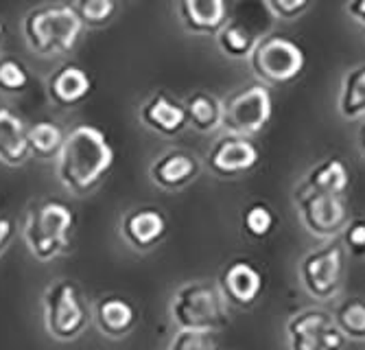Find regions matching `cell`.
I'll use <instances>...</instances> for the list:
<instances>
[{
    "instance_id": "6da1fadb",
    "label": "cell",
    "mask_w": 365,
    "mask_h": 350,
    "mask_svg": "<svg viewBox=\"0 0 365 350\" xmlns=\"http://www.w3.org/2000/svg\"><path fill=\"white\" fill-rule=\"evenodd\" d=\"M114 165L108 136L94 125H77L66 134L57 153V177L73 195H90Z\"/></svg>"
},
{
    "instance_id": "7a4b0ae2",
    "label": "cell",
    "mask_w": 365,
    "mask_h": 350,
    "mask_svg": "<svg viewBox=\"0 0 365 350\" xmlns=\"http://www.w3.org/2000/svg\"><path fill=\"white\" fill-rule=\"evenodd\" d=\"M75 228V212L59 200L33 204L22 219V239L33 259L40 263L55 261L68 249Z\"/></svg>"
},
{
    "instance_id": "3957f363",
    "label": "cell",
    "mask_w": 365,
    "mask_h": 350,
    "mask_svg": "<svg viewBox=\"0 0 365 350\" xmlns=\"http://www.w3.org/2000/svg\"><path fill=\"white\" fill-rule=\"evenodd\" d=\"M83 24L73 5L55 3L31 9L22 20V34L29 48L40 57L71 53L81 36Z\"/></svg>"
},
{
    "instance_id": "277c9868",
    "label": "cell",
    "mask_w": 365,
    "mask_h": 350,
    "mask_svg": "<svg viewBox=\"0 0 365 350\" xmlns=\"http://www.w3.org/2000/svg\"><path fill=\"white\" fill-rule=\"evenodd\" d=\"M171 320L178 329L221 331L230 324V302L217 282L190 280L171 296Z\"/></svg>"
},
{
    "instance_id": "5b68a950",
    "label": "cell",
    "mask_w": 365,
    "mask_h": 350,
    "mask_svg": "<svg viewBox=\"0 0 365 350\" xmlns=\"http://www.w3.org/2000/svg\"><path fill=\"white\" fill-rule=\"evenodd\" d=\"M247 61L260 83L287 86L300 79L307 71V51L287 36L267 34L260 36Z\"/></svg>"
},
{
    "instance_id": "8992f818",
    "label": "cell",
    "mask_w": 365,
    "mask_h": 350,
    "mask_svg": "<svg viewBox=\"0 0 365 350\" xmlns=\"http://www.w3.org/2000/svg\"><path fill=\"white\" fill-rule=\"evenodd\" d=\"M42 311L44 329L57 341H75L92 320L79 287L66 278L53 280L46 287L42 296Z\"/></svg>"
},
{
    "instance_id": "52a82bcc",
    "label": "cell",
    "mask_w": 365,
    "mask_h": 350,
    "mask_svg": "<svg viewBox=\"0 0 365 350\" xmlns=\"http://www.w3.org/2000/svg\"><path fill=\"white\" fill-rule=\"evenodd\" d=\"M346 274V247L339 237L326 239V245L311 249L297 265V276L304 292L317 302L333 300Z\"/></svg>"
},
{
    "instance_id": "ba28073f",
    "label": "cell",
    "mask_w": 365,
    "mask_h": 350,
    "mask_svg": "<svg viewBox=\"0 0 365 350\" xmlns=\"http://www.w3.org/2000/svg\"><path fill=\"white\" fill-rule=\"evenodd\" d=\"M274 116V97L269 86L250 83L239 88L223 99V123L221 130L241 136H258Z\"/></svg>"
},
{
    "instance_id": "9c48e42d",
    "label": "cell",
    "mask_w": 365,
    "mask_h": 350,
    "mask_svg": "<svg viewBox=\"0 0 365 350\" xmlns=\"http://www.w3.org/2000/svg\"><path fill=\"white\" fill-rule=\"evenodd\" d=\"M293 200L302 226L307 228L309 235L317 239L339 237L350 219V210L344 195L322 193V190L300 184L295 188Z\"/></svg>"
},
{
    "instance_id": "30bf717a",
    "label": "cell",
    "mask_w": 365,
    "mask_h": 350,
    "mask_svg": "<svg viewBox=\"0 0 365 350\" xmlns=\"http://www.w3.org/2000/svg\"><path fill=\"white\" fill-rule=\"evenodd\" d=\"M287 341L291 350H337L350 339L337 326L333 313L311 307L289 317Z\"/></svg>"
},
{
    "instance_id": "8fae6325",
    "label": "cell",
    "mask_w": 365,
    "mask_h": 350,
    "mask_svg": "<svg viewBox=\"0 0 365 350\" xmlns=\"http://www.w3.org/2000/svg\"><path fill=\"white\" fill-rule=\"evenodd\" d=\"M260 160L258 145L250 136L223 132L208 149L206 165L217 177H239L256 169Z\"/></svg>"
},
{
    "instance_id": "7c38bea8",
    "label": "cell",
    "mask_w": 365,
    "mask_h": 350,
    "mask_svg": "<svg viewBox=\"0 0 365 350\" xmlns=\"http://www.w3.org/2000/svg\"><path fill=\"white\" fill-rule=\"evenodd\" d=\"M167 217L160 208L140 206L131 208L120 217V237L136 252H147L155 247L167 235Z\"/></svg>"
},
{
    "instance_id": "4fadbf2b",
    "label": "cell",
    "mask_w": 365,
    "mask_h": 350,
    "mask_svg": "<svg viewBox=\"0 0 365 350\" xmlns=\"http://www.w3.org/2000/svg\"><path fill=\"white\" fill-rule=\"evenodd\" d=\"M217 284L221 287L225 300L230 304H237V307H252L262 289H264V278L260 274V269L245 261V259H239V261H232L223 267Z\"/></svg>"
},
{
    "instance_id": "5bb4252c",
    "label": "cell",
    "mask_w": 365,
    "mask_h": 350,
    "mask_svg": "<svg viewBox=\"0 0 365 350\" xmlns=\"http://www.w3.org/2000/svg\"><path fill=\"white\" fill-rule=\"evenodd\" d=\"M138 118L147 130H151L160 136H167V138L182 134L188 127L184 103L173 99L171 94L164 90L151 94V97L143 103Z\"/></svg>"
},
{
    "instance_id": "9a60e30c",
    "label": "cell",
    "mask_w": 365,
    "mask_h": 350,
    "mask_svg": "<svg viewBox=\"0 0 365 350\" xmlns=\"http://www.w3.org/2000/svg\"><path fill=\"white\" fill-rule=\"evenodd\" d=\"M199 175L197 158L184 149H169L158 155L149 167V180L167 193L186 188Z\"/></svg>"
},
{
    "instance_id": "2e32d148",
    "label": "cell",
    "mask_w": 365,
    "mask_h": 350,
    "mask_svg": "<svg viewBox=\"0 0 365 350\" xmlns=\"http://www.w3.org/2000/svg\"><path fill=\"white\" fill-rule=\"evenodd\" d=\"M92 320L101 335L110 339H123L136 329L138 313L134 304L120 296H103L92 309Z\"/></svg>"
},
{
    "instance_id": "e0dca14e",
    "label": "cell",
    "mask_w": 365,
    "mask_h": 350,
    "mask_svg": "<svg viewBox=\"0 0 365 350\" xmlns=\"http://www.w3.org/2000/svg\"><path fill=\"white\" fill-rule=\"evenodd\" d=\"M92 92L90 75L79 68L77 63H63L46 81L48 99L59 108H77Z\"/></svg>"
},
{
    "instance_id": "ac0fdd59",
    "label": "cell",
    "mask_w": 365,
    "mask_h": 350,
    "mask_svg": "<svg viewBox=\"0 0 365 350\" xmlns=\"http://www.w3.org/2000/svg\"><path fill=\"white\" fill-rule=\"evenodd\" d=\"M178 16L195 36H217L227 20V0H178Z\"/></svg>"
},
{
    "instance_id": "d6986e66",
    "label": "cell",
    "mask_w": 365,
    "mask_h": 350,
    "mask_svg": "<svg viewBox=\"0 0 365 350\" xmlns=\"http://www.w3.org/2000/svg\"><path fill=\"white\" fill-rule=\"evenodd\" d=\"M26 125L7 105H0V163L7 167H20L29 160Z\"/></svg>"
},
{
    "instance_id": "ffe728a7",
    "label": "cell",
    "mask_w": 365,
    "mask_h": 350,
    "mask_svg": "<svg viewBox=\"0 0 365 350\" xmlns=\"http://www.w3.org/2000/svg\"><path fill=\"white\" fill-rule=\"evenodd\" d=\"M188 125L199 134H215L223 123V101L204 90L188 94L184 101Z\"/></svg>"
},
{
    "instance_id": "44dd1931",
    "label": "cell",
    "mask_w": 365,
    "mask_h": 350,
    "mask_svg": "<svg viewBox=\"0 0 365 350\" xmlns=\"http://www.w3.org/2000/svg\"><path fill=\"white\" fill-rule=\"evenodd\" d=\"M302 184L309 188L322 190V193L346 195V190L350 186V169L346 160H341L337 155H330L309 169Z\"/></svg>"
},
{
    "instance_id": "7402d4cb",
    "label": "cell",
    "mask_w": 365,
    "mask_h": 350,
    "mask_svg": "<svg viewBox=\"0 0 365 350\" xmlns=\"http://www.w3.org/2000/svg\"><path fill=\"white\" fill-rule=\"evenodd\" d=\"M258 40L260 31L239 18L225 20V24L217 31V46L230 59H247Z\"/></svg>"
},
{
    "instance_id": "603a6c76",
    "label": "cell",
    "mask_w": 365,
    "mask_h": 350,
    "mask_svg": "<svg viewBox=\"0 0 365 350\" xmlns=\"http://www.w3.org/2000/svg\"><path fill=\"white\" fill-rule=\"evenodd\" d=\"M337 108L346 120L365 118V63L346 71L339 86Z\"/></svg>"
},
{
    "instance_id": "cb8c5ba5",
    "label": "cell",
    "mask_w": 365,
    "mask_h": 350,
    "mask_svg": "<svg viewBox=\"0 0 365 350\" xmlns=\"http://www.w3.org/2000/svg\"><path fill=\"white\" fill-rule=\"evenodd\" d=\"M66 134L61 132V127L51 123V120H40L36 125L26 127V143L31 155L40 158V160H51L57 158L61 145H63Z\"/></svg>"
},
{
    "instance_id": "d4e9b609",
    "label": "cell",
    "mask_w": 365,
    "mask_h": 350,
    "mask_svg": "<svg viewBox=\"0 0 365 350\" xmlns=\"http://www.w3.org/2000/svg\"><path fill=\"white\" fill-rule=\"evenodd\" d=\"M335 322L348 339L365 341V300L348 298L333 311Z\"/></svg>"
},
{
    "instance_id": "484cf974",
    "label": "cell",
    "mask_w": 365,
    "mask_h": 350,
    "mask_svg": "<svg viewBox=\"0 0 365 350\" xmlns=\"http://www.w3.org/2000/svg\"><path fill=\"white\" fill-rule=\"evenodd\" d=\"M276 221H278L276 212L272 210L269 204H264V202L250 204L243 210V217H241L243 230L252 239H264V237H269L274 232V228H276Z\"/></svg>"
},
{
    "instance_id": "4316f807",
    "label": "cell",
    "mask_w": 365,
    "mask_h": 350,
    "mask_svg": "<svg viewBox=\"0 0 365 350\" xmlns=\"http://www.w3.org/2000/svg\"><path fill=\"white\" fill-rule=\"evenodd\" d=\"M73 7L83 26L101 29L118 14V0H75Z\"/></svg>"
},
{
    "instance_id": "83f0119b",
    "label": "cell",
    "mask_w": 365,
    "mask_h": 350,
    "mask_svg": "<svg viewBox=\"0 0 365 350\" xmlns=\"http://www.w3.org/2000/svg\"><path fill=\"white\" fill-rule=\"evenodd\" d=\"M31 86V73L24 63L11 55H0V92L24 94Z\"/></svg>"
},
{
    "instance_id": "f1b7e54d",
    "label": "cell",
    "mask_w": 365,
    "mask_h": 350,
    "mask_svg": "<svg viewBox=\"0 0 365 350\" xmlns=\"http://www.w3.org/2000/svg\"><path fill=\"white\" fill-rule=\"evenodd\" d=\"M219 331L208 329H178L169 341L171 350H212L219 348Z\"/></svg>"
},
{
    "instance_id": "f546056e",
    "label": "cell",
    "mask_w": 365,
    "mask_h": 350,
    "mask_svg": "<svg viewBox=\"0 0 365 350\" xmlns=\"http://www.w3.org/2000/svg\"><path fill=\"white\" fill-rule=\"evenodd\" d=\"M341 243L348 254L356 259H365V217H352L341 230Z\"/></svg>"
},
{
    "instance_id": "4dcf8cb0",
    "label": "cell",
    "mask_w": 365,
    "mask_h": 350,
    "mask_svg": "<svg viewBox=\"0 0 365 350\" xmlns=\"http://www.w3.org/2000/svg\"><path fill=\"white\" fill-rule=\"evenodd\" d=\"M313 5V0H264V7L278 20H295Z\"/></svg>"
},
{
    "instance_id": "1f68e13d",
    "label": "cell",
    "mask_w": 365,
    "mask_h": 350,
    "mask_svg": "<svg viewBox=\"0 0 365 350\" xmlns=\"http://www.w3.org/2000/svg\"><path fill=\"white\" fill-rule=\"evenodd\" d=\"M14 237H16V221L11 217H0V257L7 252Z\"/></svg>"
},
{
    "instance_id": "d6a6232c",
    "label": "cell",
    "mask_w": 365,
    "mask_h": 350,
    "mask_svg": "<svg viewBox=\"0 0 365 350\" xmlns=\"http://www.w3.org/2000/svg\"><path fill=\"white\" fill-rule=\"evenodd\" d=\"M346 14L361 26H365V0H348Z\"/></svg>"
},
{
    "instance_id": "836d02e7",
    "label": "cell",
    "mask_w": 365,
    "mask_h": 350,
    "mask_svg": "<svg viewBox=\"0 0 365 350\" xmlns=\"http://www.w3.org/2000/svg\"><path fill=\"white\" fill-rule=\"evenodd\" d=\"M359 140H361V149H363V153H365V123H363L361 132H359Z\"/></svg>"
},
{
    "instance_id": "e575fe53",
    "label": "cell",
    "mask_w": 365,
    "mask_h": 350,
    "mask_svg": "<svg viewBox=\"0 0 365 350\" xmlns=\"http://www.w3.org/2000/svg\"><path fill=\"white\" fill-rule=\"evenodd\" d=\"M3 42H5V24L0 22V46H3Z\"/></svg>"
}]
</instances>
